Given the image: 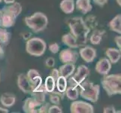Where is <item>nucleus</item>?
<instances>
[{
  "instance_id": "nucleus-1",
  "label": "nucleus",
  "mask_w": 121,
  "mask_h": 113,
  "mask_svg": "<svg viewBox=\"0 0 121 113\" xmlns=\"http://www.w3.org/2000/svg\"><path fill=\"white\" fill-rule=\"evenodd\" d=\"M68 25L70 29V32L78 39L81 47L86 45L87 36L91 30L86 26L82 17H74L71 18L69 20Z\"/></svg>"
},
{
  "instance_id": "nucleus-2",
  "label": "nucleus",
  "mask_w": 121,
  "mask_h": 113,
  "mask_svg": "<svg viewBox=\"0 0 121 113\" xmlns=\"http://www.w3.org/2000/svg\"><path fill=\"white\" fill-rule=\"evenodd\" d=\"M103 89L105 90L108 96L121 94V75L111 74L104 75L101 81Z\"/></svg>"
},
{
  "instance_id": "nucleus-3",
  "label": "nucleus",
  "mask_w": 121,
  "mask_h": 113,
  "mask_svg": "<svg viewBox=\"0 0 121 113\" xmlns=\"http://www.w3.org/2000/svg\"><path fill=\"white\" fill-rule=\"evenodd\" d=\"M24 23L32 32L38 33L44 31L48 27V18L42 12H35L30 17H26Z\"/></svg>"
},
{
  "instance_id": "nucleus-4",
  "label": "nucleus",
  "mask_w": 121,
  "mask_h": 113,
  "mask_svg": "<svg viewBox=\"0 0 121 113\" xmlns=\"http://www.w3.org/2000/svg\"><path fill=\"white\" fill-rule=\"evenodd\" d=\"M79 95L83 99L92 103H96L100 94V86L90 81H83L80 85Z\"/></svg>"
},
{
  "instance_id": "nucleus-5",
  "label": "nucleus",
  "mask_w": 121,
  "mask_h": 113,
  "mask_svg": "<svg viewBox=\"0 0 121 113\" xmlns=\"http://www.w3.org/2000/svg\"><path fill=\"white\" fill-rule=\"evenodd\" d=\"M47 49V44L45 41L39 37L30 38L26 41V51L31 56L41 57L44 54Z\"/></svg>"
},
{
  "instance_id": "nucleus-6",
  "label": "nucleus",
  "mask_w": 121,
  "mask_h": 113,
  "mask_svg": "<svg viewBox=\"0 0 121 113\" xmlns=\"http://www.w3.org/2000/svg\"><path fill=\"white\" fill-rule=\"evenodd\" d=\"M90 75V69L85 65H80L78 67L77 72L72 77H69V84L70 86L78 87L85 80L86 77Z\"/></svg>"
},
{
  "instance_id": "nucleus-7",
  "label": "nucleus",
  "mask_w": 121,
  "mask_h": 113,
  "mask_svg": "<svg viewBox=\"0 0 121 113\" xmlns=\"http://www.w3.org/2000/svg\"><path fill=\"white\" fill-rule=\"evenodd\" d=\"M70 112L72 113H93L94 107L89 103L82 100H74L70 106Z\"/></svg>"
},
{
  "instance_id": "nucleus-8",
  "label": "nucleus",
  "mask_w": 121,
  "mask_h": 113,
  "mask_svg": "<svg viewBox=\"0 0 121 113\" xmlns=\"http://www.w3.org/2000/svg\"><path fill=\"white\" fill-rule=\"evenodd\" d=\"M17 17L5 8L0 10V27L8 29L15 24Z\"/></svg>"
},
{
  "instance_id": "nucleus-9",
  "label": "nucleus",
  "mask_w": 121,
  "mask_h": 113,
  "mask_svg": "<svg viewBox=\"0 0 121 113\" xmlns=\"http://www.w3.org/2000/svg\"><path fill=\"white\" fill-rule=\"evenodd\" d=\"M79 57V54L72 50V48H65L62 50L60 53V60L62 63H73L75 64Z\"/></svg>"
},
{
  "instance_id": "nucleus-10",
  "label": "nucleus",
  "mask_w": 121,
  "mask_h": 113,
  "mask_svg": "<svg viewBox=\"0 0 121 113\" xmlns=\"http://www.w3.org/2000/svg\"><path fill=\"white\" fill-rule=\"evenodd\" d=\"M17 86L20 90L24 94H30L32 90H34V87L32 85L30 81L29 80L26 74L20 73L17 76Z\"/></svg>"
},
{
  "instance_id": "nucleus-11",
  "label": "nucleus",
  "mask_w": 121,
  "mask_h": 113,
  "mask_svg": "<svg viewBox=\"0 0 121 113\" xmlns=\"http://www.w3.org/2000/svg\"><path fill=\"white\" fill-rule=\"evenodd\" d=\"M78 54L82 58V60H83L87 63H92L96 57V50L88 45L83 46V48L79 50Z\"/></svg>"
},
{
  "instance_id": "nucleus-12",
  "label": "nucleus",
  "mask_w": 121,
  "mask_h": 113,
  "mask_svg": "<svg viewBox=\"0 0 121 113\" xmlns=\"http://www.w3.org/2000/svg\"><path fill=\"white\" fill-rule=\"evenodd\" d=\"M111 64L112 63L108 58H102L95 64V70L99 75H108L111 69Z\"/></svg>"
},
{
  "instance_id": "nucleus-13",
  "label": "nucleus",
  "mask_w": 121,
  "mask_h": 113,
  "mask_svg": "<svg viewBox=\"0 0 121 113\" xmlns=\"http://www.w3.org/2000/svg\"><path fill=\"white\" fill-rule=\"evenodd\" d=\"M41 105V103L31 97L25 100L23 106V110L26 113H38V109Z\"/></svg>"
},
{
  "instance_id": "nucleus-14",
  "label": "nucleus",
  "mask_w": 121,
  "mask_h": 113,
  "mask_svg": "<svg viewBox=\"0 0 121 113\" xmlns=\"http://www.w3.org/2000/svg\"><path fill=\"white\" fill-rule=\"evenodd\" d=\"M62 41L64 45H67L70 48L75 49V48H78L81 47L78 39L76 37H74L71 32L66 33V34L62 36Z\"/></svg>"
},
{
  "instance_id": "nucleus-15",
  "label": "nucleus",
  "mask_w": 121,
  "mask_h": 113,
  "mask_svg": "<svg viewBox=\"0 0 121 113\" xmlns=\"http://www.w3.org/2000/svg\"><path fill=\"white\" fill-rule=\"evenodd\" d=\"M26 75L30 81L32 85L34 87V89L37 88L41 85H42V78L41 77L39 72L35 69H31L27 72Z\"/></svg>"
},
{
  "instance_id": "nucleus-16",
  "label": "nucleus",
  "mask_w": 121,
  "mask_h": 113,
  "mask_svg": "<svg viewBox=\"0 0 121 113\" xmlns=\"http://www.w3.org/2000/svg\"><path fill=\"white\" fill-rule=\"evenodd\" d=\"M74 5L76 9L83 14H86L93 9L90 0H76Z\"/></svg>"
},
{
  "instance_id": "nucleus-17",
  "label": "nucleus",
  "mask_w": 121,
  "mask_h": 113,
  "mask_svg": "<svg viewBox=\"0 0 121 113\" xmlns=\"http://www.w3.org/2000/svg\"><path fill=\"white\" fill-rule=\"evenodd\" d=\"M46 94H47V92L45 91L44 85L42 84V85H41L39 87H37V88L33 90L32 92L30 94V95H31V97L35 99L38 102L42 104L45 102Z\"/></svg>"
},
{
  "instance_id": "nucleus-18",
  "label": "nucleus",
  "mask_w": 121,
  "mask_h": 113,
  "mask_svg": "<svg viewBox=\"0 0 121 113\" xmlns=\"http://www.w3.org/2000/svg\"><path fill=\"white\" fill-rule=\"evenodd\" d=\"M0 103L5 108L13 106L16 103V96L11 93H5L0 97Z\"/></svg>"
},
{
  "instance_id": "nucleus-19",
  "label": "nucleus",
  "mask_w": 121,
  "mask_h": 113,
  "mask_svg": "<svg viewBox=\"0 0 121 113\" xmlns=\"http://www.w3.org/2000/svg\"><path fill=\"white\" fill-rule=\"evenodd\" d=\"M58 70L60 75L65 77V78H69L74 74L75 70V65L73 63H63V65L60 66Z\"/></svg>"
},
{
  "instance_id": "nucleus-20",
  "label": "nucleus",
  "mask_w": 121,
  "mask_h": 113,
  "mask_svg": "<svg viewBox=\"0 0 121 113\" xmlns=\"http://www.w3.org/2000/svg\"><path fill=\"white\" fill-rule=\"evenodd\" d=\"M105 54L108 57V59L110 60L111 63H117L121 58V52L118 48H109L106 50Z\"/></svg>"
},
{
  "instance_id": "nucleus-21",
  "label": "nucleus",
  "mask_w": 121,
  "mask_h": 113,
  "mask_svg": "<svg viewBox=\"0 0 121 113\" xmlns=\"http://www.w3.org/2000/svg\"><path fill=\"white\" fill-rule=\"evenodd\" d=\"M60 9L66 14H72L74 11V0H62L60 4Z\"/></svg>"
},
{
  "instance_id": "nucleus-22",
  "label": "nucleus",
  "mask_w": 121,
  "mask_h": 113,
  "mask_svg": "<svg viewBox=\"0 0 121 113\" xmlns=\"http://www.w3.org/2000/svg\"><path fill=\"white\" fill-rule=\"evenodd\" d=\"M108 26L111 31L115 32L118 34L121 33V14L116 15L108 23Z\"/></svg>"
},
{
  "instance_id": "nucleus-23",
  "label": "nucleus",
  "mask_w": 121,
  "mask_h": 113,
  "mask_svg": "<svg viewBox=\"0 0 121 113\" xmlns=\"http://www.w3.org/2000/svg\"><path fill=\"white\" fill-rule=\"evenodd\" d=\"M56 87L58 91L60 92V93L65 94L66 88H67V87H68L67 78L60 75L56 80Z\"/></svg>"
},
{
  "instance_id": "nucleus-24",
  "label": "nucleus",
  "mask_w": 121,
  "mask_h": 113,
  "mask_svg": "<svg viewBox=\"0 0 121 113\" xmlns=\"http://www.w3.org/2000/svg\"><path fill=\"white\" fill-rule=\"evenodd\" d=\"M65 95L70 100H76L79 97V90L78 87L69 86L67 87L66 90L65 92Z\"/></svg>"
},
{
  "instance_id": "nucleus-25",
  "label": "nucleus",
  "mask_w": 121,
  "mask_h": 113,
  "mask_svg": "<svg viewBox=\"0 0 121 113\" xmlns=\"http://www.w3.org/2000/svg\"><path fill=\"white\" fill-rule=\"evenodd\" d=\"M64 97H65V94L60 93L58 90L55 91V90L49 94L50 101H51V103L54 104V105H60L61 99H63Z\"/></svg>"
},
{
  "instance_id": "nucleus-26",
  "label": "nucleus",
  "mask_w": 121,
  "mask_h": 113,
  "mask_svg": "<svg viewBox=\"0 0 121 113\" xmlns=\"http://www.w3.org/2000/svg\"><path fill=\"white\" fill-rule=\"evenodd\" d=\"M44 87L45 91L50 94L53 92L56 88V80L54 79L51 75H49L45 78V81L44 84Z\"/></svg>"
},
{
  "instance_id": "nucleus-27",
  "label": "nucleus",
  "mask_w": 121,
  "mask_h": 113,
  "mask_svg": "<svg viewBox=\"0 0 121 113\" xmlns=\"http://www.w3.org/2000/svg\"><path fill=\"white\" fill-rule=\"evenodd\" d=\"M104 33H105L104 31L95 30L93 33H92V35L90 37V41L91 42V44L95 45H99L102 40V36H103Z\"/></svg>"
},
{
  "instance_id": "nucleus-28",
  "label": "nucleus",
  "mask_w": 121,
  "mask_h": 113,
  "mask_svg": "<svg viewBox=\"0 0 121 113\" xmlns=\"http://www.w3.org/2000/svg\"><path fill=\"white\" fill-rule=\"evenodd\" d=\"M5 9H7L8 11L11 12L12 14H14L17 18L21 14L22 12V5H20V3L19 2H14L12 4H10L9 5H8L5 7Z\"/></svg>"
},
{
  "instance_id": "nucleus-29",
  "label": "nucleus",
  "mask_w": 121,
  "mask_h": 113,
  "mask_svg": "<svg viewBox=\"0 0 121 113\" xmlns=\"http://www.w3.org/2000/svg\"><path fill=\"white\" fill-rule=\"evenodd\" d=\"M11 34L6 29L0 27V44H7L11 39Z\"/></svg>"
},
{
  "instance_id": "nucleus-30",
  "label": "nucleus",
  "mask_w": 121,
  "mask_h": 113,
  "mask_svg": "<svg viewBox=\"0 0 121 113\" xmlns=\"http://www.w3.org/2000/svg\"><path fill=\"white\" fill-rule=\"evenodd\" d=\"M48 113H62V109L58 105L50 106L48 108Z\"/></svg>"
},
{
  "instance_id": "nucleus-31",
  "label": "nucleus",
  "mask_w": 121,
  "mask_h": 113,
  "mask_svg": "<svg viewBox=\"0 0 121 113\" xmlns=\"http://www.w3.org/2000/svg\"><path fill=\"white\" fill-rule=\"evenodd\" d=\"M49 51L52 54H57L60 51V45L57 43H52L48 46Z\"/></svg>"
},
{
  "instance_id": "nucleus-32",
  "label": "nucleus",
  "mask_w": 121,
  "mask_h": 113,
  "mask_svg": "<svg viewBox=\"0 0 121 113\" xmlns=\"http://www.w3.org/2000/svg\"><path fill=\"white\" fill-rule=\"evenodd\" d=\"M51 106V104L48 103H44L39 106L38 109V113H46L48 112V108Z\"/></svg>"
},
{
  "instance_id": "nucleus-33",
  "label": "nucleus",
  "mask_w": 121,
  "mask_h": 113,
  "mask_svg": "<svg viewBox=\"0 0 121 113\" xmlns=\"http://www.w3.org/2000/svg\"><path fill=\"white\" fill-rule=\"evenodd\" d=\"M45 65L49 68H53L55 66V60L53 57H48L45 61Z\"/></svg>"
},
{
  "instance_id": "nucleus-34",
  "label": "nucleus",
  "mask_w": 121,
  "mask_h": 113,
  "mask_svg": "<svg viewBox=\"0 0 121 113\" xmlns=\"http://www.w3.org/2000/svg\"><path fill=\"white\" fill-rule=\"evenodd\" d=\"M103 112L104 113H116L117 111L114 106H109L103 108Z\"/></svg>"
},
{
  "instance_id": "nucleus-35",
  "label": "nucleus",
  "mask_w": 121,
  "mask_h": 113,
  "mask_svg": "<svg viewBox=\"0 0 121 113\" xmlns=\"http://www.w3.org/2000/svg\"><path fill=\"white\" fill-rule=\"evenodd\" d=\"M93 2L96 5H98L99 7H103L108 3V0H93Z\"/></svg>"
},
{
  "instance_id": "nucleus-36",
  "label": "nucleus",
  "mask_w": 121,
  "mask_h": 113,
  "mask_svg": "<svg viewBox=\"0 0 121 113\" xmlns=\"http://www.w3.org/2000/svg\"><path fill=\"white\" fill-rule=\"evenodd\" d=\"M51 75L54 79H55V80H56V78L60 76L59 70L56 69H53L51 70Z\"/></svg>"
},
{
  "instance_id": "nucleus-37",
  "label": "nucleus",
  "mask_w": 121,
  "mask_h": 113,
  "mask_svg": "<svg viewBox=\"0 0 121 113\" xmlns=\"http://www.w3.org/2000/svg\"><path fill=\"white\" fill-rule=\"evenodd\" d=\"M114 42L116 43L118 49H121V36H117L114 38Z\"/></svg>"
},
{
  "instance_id": "nucleus-38",
  "label": "nucleus",
  "mask_w": 121,
  "mask_h": 113,
  "mask_svg": "<svg viewBox=\"0 0 121 113\" xmlns=\"http://www.w3.org/2000/svg\"><path fill=\"white\" fill-rule=\"evenodd\" d=\"M31 36H32V33L27 32H25V33H23V39L24 40L27 41L28 39H30Z\"/></svg>"
},
{
  "instance_id": "nucleus-39",
  "label": "nucleus",
  "mask_w": 121,
  "mask_h": 113,
  "mask_svg": "<svg viewBox=\"0 0 121 113\" xmlns=\"http://www.w3.org/2000/svg\"><path fill=\"white\" fill-rule=\"evenodd\" d=\"M4 56H5V51H4L2 45H1V44H0V59L3 58Z\"/></svg>"
},
{
  "instance_id": "nucleus-40",
  "label": "nucleus",
  "mask_w": 121,
  "mask_h": 113,
  "mask_svg": "<svg viewBox=\"0 0 121 113\" xmlns=\"http://www.w3.org/2000/svg\"><path fill=\"white\" fill-rule=\"evenodd\" d=\"M8 112H9V111H8V108L0 107V113H8Z\"/></svg>"
},
{
  "instance_id": "nucleus-41",
  "label": "nucleus",
  "mask_w": 121,
  "mask_h": 113,
  "mask_svg": "<svg viewBox=\"0 0 121 113\" xmlns=\"http://www.w3.org/2000/svg\"><path fill=\"white\" fill-rule=\"evenodd\" d=\"M3 2L7 5H10V4L15 2V0H3Z\"/></svg>"
},
{
  "instance_id": "nucleus-42",
  "label": "nucleus",
  "mask_w": 121,
  "mask_h": 113,
  "mask_svg": "<svg viewBox=\"0 0 121 113\" xmlns=\"http://www.w3.org/2000/svg\"><path fill=\"white\" fill-rule=\"evenodd\" d=\"M117 3V5L120 7L121 6V0H116Z\"/></svg>"
},
{
  "instance_id": "nucleus-43",
  "label": "nucleus",
  "mask_w": 121,
  "mask_h": 113,
  "mask_svg": "<svg viewBox=\"0 0 121 113\" xmlns=\"http://www.w3.org/2000/svg\"><path fill=\"white\" fill-rule=\"evenodd\" d=\"M2 0H0V3H1V2H2Z\"/></svg>"
}]
</instances>
